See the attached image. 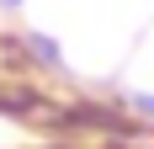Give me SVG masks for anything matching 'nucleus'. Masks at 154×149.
<instances>
[{
  "instance_id": "obj_1",
  "label": "nucleus",
  "mask_w": 154,
  "mask_h": 149,
  "mask_svg": "<svg viewBox=\"0 0 154 149\" xmlns=\"http://www.w3.org/2000/svg\"><path fill=\"white\" fill-rule=\"evenodd\" d=\"M143 106H149V112H154V96H149V101H143Z\"/></svg>"
}]
</instances>
